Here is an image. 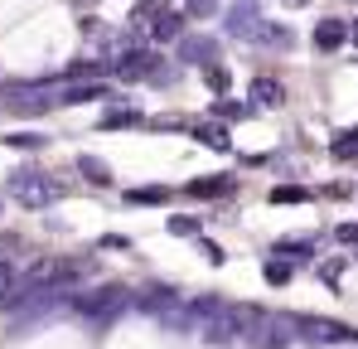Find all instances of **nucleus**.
Wrapping results in <instances>:
<instances>
[{"instance_id": "1", "label": "nucleus", "mask_w": 358, "mask_h": 349, "mask_svg": "<svg viewBox=\"0 0 358 349\" xmlns=\"http://www.w3.org/2000/svg\"><path fill=\"white\" fill-rule=\"evenodd\" d=\"M126 310H131V291L117 287V282L92 287V291H73V296H68V315L87 320L92 330H112Z\"/></svg>"}, {"instance_id": "2", "label": "nucleus", "mask_w": 358, "mask_h": 349, "mask_svg": "<svg viewBox=\"0 0 358 349\" xmlns=\"http://www.w3.org/2000/svg\"><path fill=\"white\" fill-rule=\"evenodd\" d=\"M5 194L15 204H24V209H49V204H59L68 189H63V179H54V174L39 170V165H20V170H10V179H5Z\"/></svg>"}, {"instance_id": "3", "label": "nucleus", "mask_w": 358, "mask_h": 349, "mask_svg": "<svg viewBox=\"0 0 358 349\" xmlns=\"http://www.w3.org/2000/svg\"><path fill=\"white\" fill-rule=\"evenodd\" d=\"M170 63H175V58H165L160 49H145V44L131 49V44H126L107 68L117 73L121 83H165V78H170Z\"/></svg>"}, {"instance_id": "4", "label": "nucleus", "mask_w": 358, "mask_h": 349, "mask_svg": "<svg viewBox=\"0 0 358 349\" xmlns=\"http://www.w3.org/2000/svg\"><path fill=\"white\" fill-rule=\"evenodd\" d=\"M296 340H305V345H349V340H358V330H349L344 320H324V315H296Z\"/></svg>"}, {"instance_id": "5", "label": "nucleus", "mask_w": 358, "mask_h": 349, "mask_svg": "<svg viewBox=\"0 0 358 349\" xmlns=\"http://www.w3.org/2000/svg\"><path fill=\"white\" fill-rule=\"evenodd\" d=\"M296 340V315H286V310H266V320L252 330V349H286Z\"/></svg>"}, {"instance_id": "6", "label": "nucleus", "mask_w": 358, "mask_h": 349, "mask_svg": "<svg viewBox=\"0 0 358 349\" xmlns=\"http://www.w3.org/2000/svg\"><path fill=\"white\" fill-rule=\"evenodd\" d=\"M262 25H266V15H262V0H233V10H228V20H223L228 39H247V44L262 34Z\"/></svg>"}, {"instance_id": "7", "label": "nucleus", "mask_w": 358, "mask_h": 349, "mask_svg": "<svg viewBox=\"0 0 358 349\" xmlns=\"http://www.w3.org/2000/svg\"><path fill=\"white\" fill-rule=\"evenodd\" d=\"M179 301H184V296H179L175 287H165V282H150V287H141L136 296H131V310H145V315H155V320H160L165 310H175Z\"/></svg>"}, {"instance_id": "8", "label": "nucleus", "mask_w": 358, "mask_h": 349, "mask_svg": "<svg viewBox=\"0 0 358 349\" xmlns=\"http://www.w3.org/2000/svg\"><path fill=\"white\" fill-rule=\"evenodd\" d=\"M175 63H189V68L218 63V39H213V34H184L175 44Z\"/></svg>"}, {"instance_id": "9", "label": "nucleus", "mask_w": 358, "mask_h": 349, "mask_svg": "<svg viewBox=\"0 0 358 349\" xmlns=\"http://www.w3.org/2000/svg\"><path fill=\"white\" fill-rule=\"evenodd\" d=\"M117 93L107 83H59L54 107H87V102H112Z\"/></svg>"}, {"instance_id": "10", "label": "nucleus", "mask_w": 358, "mask_h": 349, "mask_svg": "<svg viewBox=\"0 0 358 349\" xmlns=\"http://www.w3.org/2000/svg\"><path fill=\"white\" fill-rule=\"evenodd\" d=\"M310 44H315V54H339V49H344V44H349V20H334V15H329V20H320V25H315V34H310Z\"/></svg>"}, {"instance_id": "11", "label": "nucleus", "mask_w": 358, "mask_h": 349, "mask_svg": "<svg viewBox=\"0 0 358 349\" xmlns=\"http://www.w3.org/2000/svg\"><path fill=\"white\" fill-rule=\"evenodd\" d=\"M315 247H320L315 238H276V242H271V257H281V262H291V267H310V262H320Z\"/></svg>"}, {"instance_id": "12", "label": "nucleus", "mask_w": 358, "mask_h": 349, "mask_svg": "<svg viewBox=\"0 0 358 349\" xmlns=\"http://www.w3.org/2000/svg\"><path fill=\"white\" fill-rule=\"evenodd\" d=\"M184 34H189V15L175 10V5H170V10H160V15L150 20V39H155V44H179Z\"/></svg>"}, {"instance_id": "13", "label": "nucleus", "mask_w": 358, "mask_h": 349, "mask_svg": "<svg viewBox=\"0 0 358 349\" xmlns=\"http://www.w3.org/2000/svg\"><path fill=\"white\" fill-rule=\"evenodd\" d=\"M189 136L199 141V146H208V151H233V136H228V126L223 121H189Z\"/></svg>"}, {"instance_id": "14", "label": "nucleus", "mask_w": 358, "mask_h": 349, "mask_svg": "<svg viewBox=\"0 0 358 349\" xmlns=\"http://www.w3.org/2000/svg\"><path fill=\"white\" fill-rule=\"evenodd\" d=\"M247 97H252V107H286V83L281 78H252Z\"/></svg>"}, {"instance_id": "15", "label": "nucleus", "mask_w": 358, "mask_h": 349, "mask_svg": "<svg viewBox=\"0 0 358 349\" xmlns=\"http://www.w3.org/2000/svg\"><path fill=\"white\" fill-rule=\"evenodd\" d=\"M233 174H213V179H194V184H184V194L189 199H223V194H233Z\"/></svg>"}, {"instance_id": "16", "label": "nucleus", "mask_w": 358, "mask_h": 349, "mask_svg": "<svg viewBox=\"0 0 358 349\" xmlns=\"http://www.w3.org/2000/svg\"><path fill=\"white\" fill-rule=\"evenodd\" d=\"M175 199V189H165V184H136V189H126V204H150V209H165Z\"/></svg>"}, {"instance_id": "17", "label": "nucleus", "mask_w": 358, "mask_h": 349, "mask_svg": "<svg viewBox=\"0 0 358 349\" xmlns=\"http://www.w3.org/2000/svg\"><path fill=\"white\" fill-rule=\"evenodd\" d=\"M73 165H78V174H83L87 184H97V189H107V184H112V165H107L102 156H78Z\"/></svg>"}, {"instance_id": "18", "label": "nucleus", "mask_w": 358, "mask_h": 349, "mask_svg": "<svg viewBox=\"0 0 358 349\" xmlns=\"http://www.w3.org/2000/svg\"><path fill=\"white\" fill-rule=\"evenodd\" d=\"M131 126H145V116L131 112V107H112V112H102V131H131Z\"/></svg>"}, {"instance_id": "19", "label": "nucleus", "mask_w": 358, "mask_h": 349, "mask_svg": "<svg viewBox=\"0 0 358 349\" xmlns=\"http://www.w3.org/2000/svg\"><path fill=\"white\" fill-rule=\"evenodd\" d=\"M252 44H262V49H291V29H286V25H276V20H266V25H262V34H257Z\"/></svg>"}, {"instance_id": "20", "label": "nucleus", "mask_w": 358, "mask_h": 349, "mask_svg": "<svg viewBox=\"0 0 358 349\" xmlns=\"http://www.w3.org/2000/svg\"><path fill=\"white\" fill-rule=\"evenodd\" d=\"M329 156H334V160H344V165H349V160H358V126L339 131V136L329 141Z\"/></svg>"}, {"instance_id": "21", "label": "nucleus", "mask_w": 358, "mask_h": 349, "mask_svg": "<svg viewBox=\"0 0 358 349\" xmlns=\"http://www.w3.org/2000/svg\"><path fill=\"white\" fill-rule=\"evenodd\" d=\"M199 73H203V83L213 88V97H228V93H233V73H228L223 63H208V68H199Z\"/></svg>"}, {"instance_id": "22", "label": "nucleus", "mask_w": 358, "mask_h": 349, "mask_svg": "<svg viewBox=\"0 0 358 349\" xmlns=\"http://www.w3.org/2000/svg\"><path fill=\"white\" fill-rule=\"evenodd\" d=\"M262 277H266L271 287H291V282H296V267L281 262V257H266V262H262Z\"/></svg>"}, {"instance_id": "23", "label": "nucleus", "mask_w": 358, "mask_h": 349, "mask_svg": "<svg viewBox=\"0 0 358 349\" xmlns=\"http://www.w3.org/2000/svg\"><path fill=\"white\" fill-rule=\"evenodd\" d=\"M247 112H252V102H233V97H218V102L208 107V116H213V121H242Z\"/></svg>"}, {"instance_id": "24", "label": "nucleus", "mask_w": 358, "mask_h": 349, "mask_svg": "<svg viewBox=\"0 0 358 349\" xmlns=\"http://www.w3.org/2000/svg\"><path fill=\"white\" fill-rule=\"evenodd\" d=\"M160 10H170V0H136V5H131V15H126V20H131V25H136V29H141V25H150V20H155V15H160Z\"/></svg>"}, {"instance_id": "25", "label": "nucleus", "mask_w": 358, "mask_h": 349, "mask_svg": "<svg viewBox=\"0 0 358 349\" xmlns=\"http://www.w3.org/2000/svg\"><path fill=\"white\" fill-rule=\"evenodd\" d=\"M165 228L175 233V238H199L203 224H199V219H189V214H170V219H165Z\"/></svg>"}, {"instance_id": "26", "label": "nucleus", "mask_w": 358, "mask_h": 349, "mask_svg": "<svg viewBox=\"0 0 358 349\" xmlns=\"http://www.w3.org/2000/svg\"><path fill=\"white\" fill-rule=\"evenodd\" d=\"M310 194H305V184H276L271 189V204H305Z\"/></svg>"}, {"instance_id": "27", "label": "nucleus", "mask_w": 358, "mask_h": 349, "mask_svg": "<svg viewBox=\"0 0 358 349\" xmlns=\"http://www.w3.org/2000/svg\"><path fill=\"white\" fill-rule=\"evenodd\" d=\"M15 151H44V136L39 131H15V136H5Z\"/></svg>"}, {"instance_id": "28", "label": "nucleus", "mask_w": 358, "mask_h": 349, "mask_svg": "<svg viewBox=\"0 0 358 349\" xmlns=\"http://www.w3.org/2000/svg\"><path fill=\"white\" fill-rule=\"evenodd\" d=\"M179 10H184L189 20H203V15H213V10H218V0H179Z\"/></svg>"}, {"instance_id": "29", "label": "nucleus", "mask_w": 358, "mask_h": 349, "mask_svg": "<svg viewBox=\"0 0 358 349\" xmlns=\"http://www.w3.org/2000/svg\"><path fill=\"white\" fill-rule=\"evenodd\" d=\"M199 252H203V262H213V267H223V262H228V252H223L213 238H199Z\"/></svg>"}, {"instance_id": "30", "label": "nucleus", "mask_w": 358, "mask_h": 349, "mask_svg": "<svg viewBox=\"0 0 358 349\" xmlns=\"http://www.w3.org/2000/svg\"><path fill=\"white\" fill-rule=\"evenodd\" d=\"M102 247H107V252H126L131 238H126V233H102V238H97V252H102Z\"/></svg>"}, {"instance_id": "31", "label": "nucleus", "mask_w": 358, "mask_h": 349, "mask_svg": "<svg viewBox=\"0 0 358 349\" xmlns=\"http://www.w3.org/2000/svg\"><path fill=\"white\" fill-rule=\"evenodd\" d=\"M339 272H344V262H320V282H324V287L339 291Z\"/></svg>"}, {"instance_id": "32", "label": "nucleus", "mask_w": 358, "mask_h": 349, "mask_svg": "<svg viewBox=\"0 0 358 349\" xmlns=\"http://www.w3.org/2000/svg\"><path fill=\"white\" fill-rule=\"evenodd\" d=\"M15 282H20V272H15L10 262H0V301H5V296L15 291Z\"/></svg>"}, {"instance_id": "33", "label": "nucleus", "mask_w": 358, "mask_h": 349, "mask_svg": "<svg viewBox=\"0 0 358 349\" xmlns=\"http://www.w3.org/2000/svg\"><path fill=\"white\" fill-rule=\"evenodd\" d=\"M334 242H349V247H358V224H339V228H334Z\"/></svg>"}, {"instance_id": "34", "label": "nucleus", "mask_w": 358, "mask_h": 349, "mask_svg": "<svg viewBox=\"0 0 358 349\" xmlns=\"http://www.w3.org/2000/svg\"><path fill=\"white\" fill-rule=\"evenodd\" d=\"M286 5H291V10H300V5H310V0H286Z\"/></svg>"}, {"instance_id": "35", "label": "nucleus", "mask_w": 358, "mask_h": 349, "mask_svg": "<svg viewBox=\"0 0 358 349\" xmlns=\"http://www.w3.org/2000/svg\"><path fill=\"white\" fill-rule=\"evenodd\" d=\"M349 39H354V44H358V25H349Z\"/></svg>"}, {"instance_id": "36", "label": "nucleus", "mask_w": 358, "mask_h": 349, "mask_svg": "<svg viewBox=\"0 0 358 349\" xmlns=\"http://www.w3.org/2000/svg\"><path fill=\"white\" fill-rule=\"evenodd\" d=\"M354 262H358V252H354Z\"/></svg>"}]
</instances>
